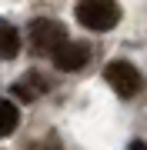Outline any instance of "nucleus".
<instances>
[{
    "mask_svg": "<svg viewBox=\"0 0 147 150\" xmlns=\"http://www.w3.org/2000/svg\"><path fill=\"white\" fill-rule=\"evenodd\" d=\"M77 20H80L87 30L100 33V30L117 27L120 7H117V0H80V4H77Z\"/></svg>",
    "mask_w": 147,
    "mask_h": 150,
    "instance_id": "obj_1",
    "label": "nucleus"
},
{
    "mask_svg": "<svg viewBox=\"0 0 147 150\" xmlns=\"http://www.w3.org/2000/svg\"><path fill=\"white\" fill-rule=\"evenodd\" d=\"M30 43L37 47V54H50V57H54V50L67 43V30L60 27L57 20L40 17V20L30 23Z\"/></svg>",
    "mask_w": 147,
    "mask_h": 150,
    "instance_id": "obj_2",
    "label": "nucleus"
},
{
    "mask_svg": "<svg viewBox=\"0 0 147 150\" xmlns=\"http://www.w3.org/2000/svg\"><path fill=\"white\" fill-rule=\"evenodd\" d=\"M104 77H107V83L117 90V97H134L141 90V74H137L134 64H127V60H110L107 70H104Z\"/></svg>",
    "mask_w": 147,
    "mask_h": 150,
    "instance_id": "obj_3",
    "label": "nucleus"
},
{
    "mask_svg": "<svg viewBox=\"0 0 147 150\" xmlns=\"http://www.w3.org/2000/svg\"><path fill=\"white\" fill-rule=\"evenodd\" d=\"M87 57H90V50L84 47V43H74V40H67L64 47L54 50V64H57V70H64V74L80 70L84 64H87Z\"/></svg>",
    "mask_w": 147,
    "mask_h": 150,
    "instance_id": "obj_4",
    "label": "nucleus"
},
{
    "mask_svg": "<svg viewBox=\"0 0 147 150\" xmlns=\"http://www.w3.org/2000/svg\"><path fill=\"white\" fill-rule=\"evenodd\" d=\"M17 50H20V33H17L7 20H0V57H4V60H13Z\"/></svg>",
    "mask_w": 147,
    "mask_h": 150,
    "instance_id": "obj_5",
    "label": "nucleus"
},
{
    "mask_svg": "<svg viewBox=\"0 0 147 150\" xmlns=\"http://www.w3.org/2000/svg\"><path fill=\"white\" fill-rule=\"evenodd\" d=\"M20 123V110L13 107L10 100H0V137H10Z\"/></svg>",
    "mask_w": 147,
    "mask_h": 150,
    "instance_id": "obj_6",
    "label": "nucleus"
},
{
    "mask_svg": "<svg viewBox=\"0 0 147 150\" xmlns=\"http://www.w3.org/2000/svg\"><path fill=\"white\" fill-rule=\"evenodd\" d=\"M13 93L23 97V100H33V97L40 93V80H37V77H23V80L13 83Z\"/></svg>",
    "mask_w": 147,
    "mask_h": 150,
    "instance_id": "obj_7",
    "label": "nucleus"
},
{
    "mask_svg": "<svg viewBox=\"0 0 147 150\" xmlns=\"http://www.w3.org/2000/svg\"><path fill=\"white\" fill-rule=\"evenodd\" d=\"M127 150H147V144H144V140H131V147H127Z\"/></svg>",
    "mask_w": 147,
    "mask_h": 150,
    "instance_id": "obj_8",
    "label": "nucleus"
}]
</instances>
